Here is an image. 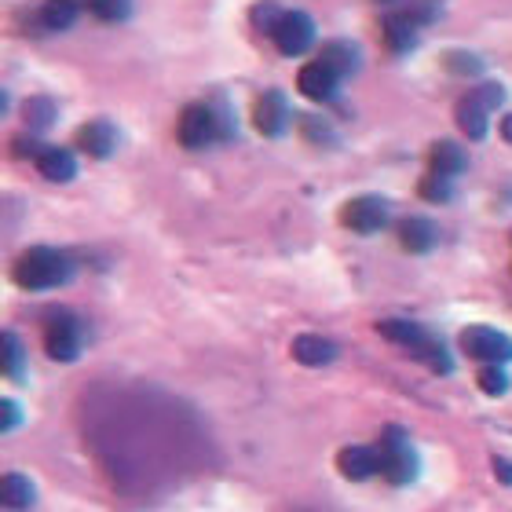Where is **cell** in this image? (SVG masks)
Wrapping results in <instances>:
<instances>
[{"mask_svg":"<svg viewBox=\"0 0 512 512\" xmlns=\"http://www.w3.org/2000/svg\"><path fill=\"white\" fill-rule=\"evenodd\" d=\"M77 264L74 256L63 253V249L52 246H37L30 253H22L11 267V278L19 289H30V293H44V289H59L74 278Z\"/></svg>","mask_w":512,"mask_h":512,"instance_id":"6da1fadb","label":"cell"},{"mask_svg":"<svg viewBox=\"0 0 512 512\" xmlns=\"http://www.w3.org/2000/svg\"><path fill=\"white\" fill-rule=\"evenodd\" d=\"M231 132H235V125L227 118V110L213 107V103H191L176 125V139L187 150H202L216 139H231Z\"/></svg>","mask_w":512,"mask_h":512,"instance_id":"7a4b0ae2","label":"cell"},{"mask_svg":"<svg viewBox=\"0 0 512 512\" xmlns=\"http://www.w3.org/2000/svg\"><path fill=\"white\" fill-rule=\"evenodd\" d=\"M502 99H505V88L494 85V81H483V85L472 88L469 96L458 99V114H454V118H458V128L472 143L487 139V132H491V114L498 110Z\"/></svg>","mask_w":512,"mask_h":512,"instance_id":"3957f363","label":"cell"},{"mask_svg":"<svg viewBox=\"0 0 512 512\" xmlns=\"http://www.w3.org/2000/svg\"><path fill=\"white\" fill-rule=\"evenodd\" d=\"M377 461H381L377 476H384L392 487H406L417 480V450L403 436V428H384L381 443H377Z\"/></svg>","mask_w":512,"mask_h":512,"instance_id":"277c9868","label":"cell"},{"mask_svg":"<svg viewBox=\"0 0 512 512\" xmlns=\"http://www.w3.org/2000/svg\"><path fill=\"white\" fill-rule=\"evenodd\" d=\"M85 348V326L81 319H74L70 311H55L44 322V352L55 363H74Z\"/></svg>","mask_w":512,"mask_h":512,"instance_id":"5b68a950","label":"cell"},{"mask_svg":"<svg viewBox=\"0 0 512 512\" xmlns=\"http://www.w3.org/2000/svg\"><path fill=\"white\" fill-rule=\"evenodd\" d=\"M461 352L476 359V363H512V337L494 326H465L461 330Z\"/></svg>","mask_w":512,"mask_h":512,"instance_id":"8992f818","label":"cell"},{"mask_svg":"<svg viewBox=\"0 0 512 512\" xmlns=\"http://www.w3.org/2000/svg\"><path fill=\"white\" fill-rule=\"evenodd\" d=\"M271 41H275V48L282 55H304L315 44V22H311V15H304V11H282L275 22V30H271Z\"/></svg>","mask_w":512,"mask_h":512,"instance_id":"52a82bcc","label":"cell"},{"mask_svg":"<svg viewBox=\"0 0 512 512\" xmlns=\"http://www.w3.org/2000/svg\"><path fill=\"white\" fill-rule=\"evenodd\" d=\"M341 224L355 235H377L388 227V205L377 198V194H363V198H352V202L341 209Z\"/></svg>","mask_w":512,"mask_h":512,"instance_id":"ba28073f","label":"cell"},{"mask_svg":"<svg viewBox=\"0 0 512 512\" xmlns=\"http://www.w3.org/2000/svg\"><path fill=\"white\" fill-rule=\"evenodd\" d=\"M253 125L256 132H264V136H282L289 125V99L278 92V88H271V92H264V96L256 99L253 107Z\"/></svg>","mask_w":512,"mask_h":512,"instance_id":"9c48e42d","label":"cell"},{"mask_svg":"<svg viewBox=\"0 0 512 512\" xmlns=\"http://www.w3.org/2000/svg\"><path fill=\"white\" fill-rule=\"evenodd\" d=\"M337 85H341V74L333 70V66H326L322 59H315V63H308L304 70L297 74V88L300 96L315 99V103H326V99L337 96Z\"/></svg>","mask_w":512,"mask_h":512,"instance_id":"30bf717a","label":"cell"},{"mask_svg":"<svg viewBox=\"0 0 512 512\" xmlns=\"http://www.w3.org/2000/svg\"><path fill=\"white\" fill-rule=\"evenodd\" d=\"M77 147L85 150L88 158H110L118 147V128L110 121H88V125L77 128Z\"/></svg>","mask_w":512,"mask_h":512,"instance_id":"8fae6325","label":"cell"},{"mask_svg":"<svg viewBox=\"0 0 512 512\" xmlns=\"http://www.w3.org/2000/svg\"><path fill=\"white\" fill-rule=\"evenodd\" d=\"M33 165H37V172H41L44 180H52V183H70L77 176L74 150H66V147H41V154L33 158Z\"/></svg>","mask_w":512,"mask_h":512,"instance_id":"7c38bea8","label":"cell"},{"mask_svg":"<svg viewBox=\"0 0 512 512\" xmlns=\"http://www.w3.org/2000/svg\"><path fill=\"white\" fill-rule=\"evenodd\" d=\"M337 469H341V476H348V480H370V476H377V469H381L377 447H363V443L344 447L341 454H337Z\"/></svg>","mask_w":512,"mask_h":512,"instance_id":"4fadbf2b","label":"cell"},{"mask_svg":"<svg viewBox=\"0 0 512 512\" xmlns=\"http://www.w3.org/2000/svg\"><path fill=\"white\" fill-rule=\"evenodd\" d=\"M293 359L300 366H330L337 359V344L322 333H300L293 341Z\"/></svg>","mask_w":512,"mask_h":512,"instance_id":"5bb4252c","label":"cell"},{"mask_svg":"<svg viewBox=\"0 0 512 512\" xmlns=\"http://www.w3.org/2000/svg\"><path fill=\"white\" fill-rule=\"evenodd\" d=\"M436 224L428 216H406L399 224V242H403L406 253H428L436 246Z\"/></svg>","mask_w":512,"mask_h":512,"instance_id":"9a60e30c","label":"cell"},{"mask_svg":"<svg viewBox=\"0 0 512 512\" xmlns=\"http://www.w3.org/2000/svg\"><path fill=\"white\" fill-rule=\"evenodd\" d=\"M377 333H381L384 341L406 348V352H414L417 344H425L428 337H432L425 326H417V322H410V319H384V322H377Z\"/></svg>","mask_w":512,"mask_h":512,"instance_id":"2e32d148","label":"cell"},{"mask_svg":"<svg viewBox=\"0 0 512 512\" xmlns=\"http://www.w3.org/2000/svg\"><path fill=\"white\" fill-rule=\"evenodd\" d=\"M37 491H33V480L22 476V472H4L0 476V509H30Z\"/></svg>","mask_w":512,"mask_h":512,"instance_id":"e0dca14e","label":"cell"},{"mask_svg":"<svg viewBox=\"0 0 512 512\" xmlns=\"http://www.w3.org/2000/svg\"><path fill=\"white\" fill-rule=\"evenodd\" d=\"M428 165H432V172L454 180L458 172H465L469 158H465V150H461L454 139H439V143H432V150H428Z\"/></svg>","mask_w":512,"mask_h":512,"instance_id":"ac0fdd59","label":"cell"},{"mask_svg":"<svg viewBox=\"0 0 512 512\" xmlns=\"http://www.w3.org/2000/svg\"><path fill=\"white\" fill-rule=\"evenodd\" d=\"M384 44H388V48H392L395 55L414 52L417 26L410 19H406L403 11H392V15H384Z\"/></svg>","mask_w":512,"mask_h":512,"instance_id":"d6986e66","label":"cell"},{"mask_svg":"<svg viewBox=\"0 0 512 512\" xmlns=\"http://www.w3.org/2000/svg\"><path fill=\"white\" fill-rule=\"evenodd\" d=\"M22 374H26V348H22V341L15 333L4 330L0 333V377L22 381Z\"/></svg>","mask_w":512,"mask_h":512,"instance_id":"ffe728a7","label":"cell"},{"mask_svg":"<svg viewBox=\"0 0 512 512\" xmlns=\"http://www.w3.org/2000/svg\"><path fill=\"white\" fill-rule=\"evenodd\" d=\"M85 11V0H44L41 22L48 30H70Z\"/></svg>","mask_w":512,"mask_h":512,"instance_id":"44dd1931","label":"cell"},{"mask_svg":"<svg viewBox=\"0 0 512 512\" xmlns=\"http://www.w3.org/2000/svg\"><path fill=\"white\" fill-rule=\"evenodd\" d=\"M410 355H414L417 363H425L432 374H450V370H454V359H450V352L443 348V341H439V337H428V341L417 344Z\"/></svg>","mask_w":512,"mask_h":512,"instance_id":"7402d4cb","label":"cell"},{"mask_svg":"<svg viewBox=\"0 0 512 512\" xmlns=\"http://www.w3.org/2000/svg\"><path fill=\"white\" fill-rule=\"evenodd\" d=\"M319 59L326 66H333V70H337L341 77L355 74V66H359V52H355V48L348 41H330L326 48H322Z\"/></svg>","mask_w":512,"mask_h":512,"instance_id":"603a6c76","label":"cell"},{"mask_svg":"<svg viewBox=\"0 0 512 512\" xmlns=\"http://www.w3.org/2000/svg\"><path fill=\"white\" fill-rule=\"evenodd\" d=\"M22 118H26V128H30V132L41 136L44 128L55 121V103L52 99H30V103L22 107Z\"/></svg>","mask_w":512,"mask_h":512,"instance_id":"cb8c5ba5","label":"cell"},{"mask_svg":"<svg viewBox=\"0 0 512 512\" xmlns=\"http://www.w3.org/2000/svg\"><path fill=\"white\" fill-rule=\"evenodd\" d=\"M417 191H421V198H425V202H436V205H447L450 198H454L450 176H439V172H428V176H421Z\"/></svg>","mask_w":512,"mask_h":512,"instance_id":"d4e9b609","label":"cell"},{"mask_svg":"<svg viewBox=\"0 0 512 512\" xmlns=\"http://www.w3.org/2000/svg\"><path fill=\"white\" fill-rule=\"evenodd\" d=\"M85 8L99 22H125L132 15V0H85Z\"/></svg>","mask_w":512,"mask_h":512,"instance_id":"484cf974","label":"cell"},{"mask_svg":"<svg viewBox=\"0 0 512 512\" xmlns=\"http://www.w3.org/2000/svg\"><path fill=\"white\" fill-rule=\"evenodd\" d=\"M480 388L487 395H505V392H509V374H505V366L483 363V370H480Z\"/></svg>","mask_w":512,"mask_h":512,"instance_id":"4316f807","label":"cell"},{"mask_svg":"<svg viewBox=\"0 0 512 512\" xmlns=\"http://www.w3.org/2000/svg\"><path fill=\"white\" fill-rule=\"evenodd\" d=\"M403 15L414 22V26H425V22H432L439 15V0H410L403 8Z\"/></svg>","mask_w":512,"mask_h":512,"instance_id":"83f0119b","label":"cell"},{"mask_svg":"<svg viewBox=\"0 0 512 512\" xmlns=\"http://www.w3.org/2000/svg\"><path fill=\"white\" fill-rule=\"evenodd\" d=\"M447 66H450V74H458V77L483 74V63L476 59V55H469V52H450L447 55Z\"/></svg>","mask_w":512,"mask_h":512,"instance_id":"f1b7e54d","label":"cell"},{"mask_svg":"<svg viewBox=\"0 0 512 512\" xmlns=\"http://www.w3.org/2000/svg\"><path fill=\"white\" fill-rule=\"evenodd\" d=\"M278 15H282V11H278L275 0H264V4H256V8H253V26H256V30L271 33V30H275Z\"/></svg>","mask_w":512,"mask_h":512,"instance_id":"f546056e","label":"cell"},{"mask_svg":"<svg viewBox=\"0 0 512 512\" xmlns=\"http://www.w3.org/2000/svg\"><path fill=\"white\" fill-rule=\"evenodd\" d=\"M22 425V410L19 403H11V399H0V436H8L15 428Z\"/></svg>","mask_w":512,"mask_h":512,"instance_id":"4dcf8cb0","label":"cell"},{"mask_svg":"<svg viewBox=\"0 0 512 512\" xmlns=\"http://www.w3.org/2000/svg\"><path fill=\"white\" fill-rule=\"evenodd\" d=\"M15 154L26 161H33L37 154H41V143H37V132H26L22 139H15Z\"/></svg>","mask_w":512,"mask_h":512,"instance_id":"1f68e13d","label":"cell"},{"mask_svg":"<svg viewBox=\"0 0 512 512\" xmlns=\"http://www.w3.org/2000/svg\"><path fill=\"white\" fill-rule=\"evenodd\" d=\"M494 476L512 487V465H509V461H505V458H494Z\"/></svg>","mask_w":512,"mask_h":512,"instance_id":"d6a6232c","label":"cell"},{"mask_svg":"<svg viewBox=\"0 0 512 512\" xmlns=\"http://www.w3.org/2000/svg\"><path fill=\"white\" fill-rule=\"evenodd\" d=\"M498 132H502L505 143H512V114H505V118H502V128H498Z\"/></svg>","mask_w":512,"mask_h":512,"instance_id":"836d02e7","label":"cell"},{"mask_svg":"<svg viewBox=\"0 0 512 512\" xmlns=\"http://www.w3.org/2000/svg\"><path fill=\"white\" fill-rule=\"evenodd\" d=\"M4 114H8V92L0 88V118H4Z\"/></svg>","mask_w":512,"mask_h":512,"instance_id":"e575fe53","label":"cell"},{"mask_svg":"<svg viewBox=\"0 0 512 512\" xmlns=\"http://www.w3.org/2000/svg\"><path fill=\"white\" fill-rule=\"evenodd\" d=\"M377 4H399V0H377Z\"/></svg>","mask_w":512,"mask_h":512,"instance_id":"d590c367","label":"cell"}]
</instances>
